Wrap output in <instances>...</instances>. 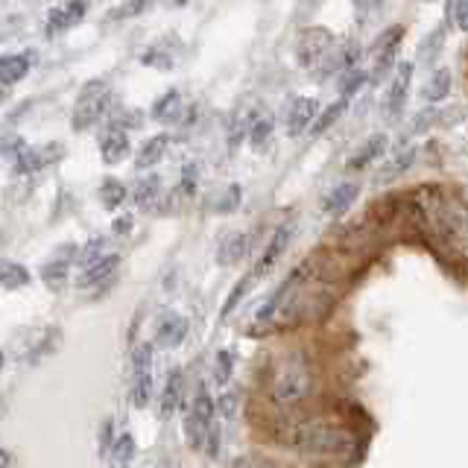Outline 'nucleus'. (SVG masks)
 I'll return each mask as SVG.
<instances>
[{
  "label": "nucleus",
  "instance_id": "1",
  "mask_svg": "<svg viewBox=\"0 0 468 468\" xmlns=\"http://www.w3.org/2000/svg\"><path fill=\"white\" fill-rule=\"evenodd\" d=\"M407 214L433 252L448 261H468V214L445 194V188H416L407 196Z\"/></svg>",
  "mask_w": 468,
  "mask_h": 468
},
{
  "label": "nucleus",
  "instance_id": "2",
  "mask_svg": "<svg viewBox=\"0 0 468 468\" xmlns=\"http://www.w3.org/2000/svg\"><path fill=\"white\" fill-rule=\"evenodd\" d=\"M290 445L311 460H343L351 454V433L334 422L307 419L299 422L290 433Z\"/></svg>",
  "mask_w": 468,
  "mask_h": 468
},
{
  "label": "nucleus",
  "instance_id": "3",
  "mask_svg": "<svg viewBox=\"0 0 468 468\" xmlns=\"http://www.w3.org/2000/svg\"><path fill=\"white\" fill-rule=\"evenodd\" d=\"M270 392H272V401L281 404V407H293V404H302L305 398H311L313 372L305 355H290L281 360L272 375Z\"/></svg>",
  "mask_w": 468,
  "mask_h": 468
},
{
  "label": "nucleus",
  "instance_id": "4",
  "mask_svg": "<svg viewBox=\"0 0 468 468\" xmlns=\"http://www.w3.org/2000/svg\"><path fill=\"white\" fill-rule=\"evenodd\" d=\"M214 410H217V404L211 398L208 387H199L185 413V439L190 448H205L208 433L214 428Z\"/></svg>",
  "mask_w": 468,
  "mask_h": 468
},
{
  "label": "nucleus",
  "instance_id": "5",
  "mask_svg": "<svg viewBox=\"0 0 468 468\" xmlns=\"http://www.w3.org/2000/svg\"><path fill=\"white\" fill-rule=\"evenodd\" d=\"M105 105H109V85H105L103 79L85 82V88L79 91V97H77V105H73V112H71L73 130L77 132L91 130V126L103 117Z\"/></svg>",
  "mask_w": 468,
  "mask_h": 468
},
{
  "label": "nucleus",
  "instance_id": "6",
  "mask_svg": "<svg viewBox=\"0 0 468 468\" xmlns=\"http://www.w3.org/2000/svg\"><path fill=\"white\" fill-rule=\"evenodd\" d=\"M132 407L144 410L153 398V346L141 343L132 351V387H130Z\"/></svg>",
  "mask_w": 468,
  "mask_h": 468
},
{
  "label": "nucleus",
  "instance_id": "7",
  "mask_svg": "<svg viewBox=\"0 0 468 468\" xmlns=\"http://www.w3.org/2000/svg\"><path fill=\"white\" fill-rule=\"evenodd\" d=\"M331 47H334L331 29L307 27V29H302L299 45H296V62H299V68H313L328 56V53H331Z\"/></svg>",
  "mask_w": 468,
  "mask_h": 468
},
{
  "label": "nucleus",
  "instance_id": "8",
  "mask_svg": "<svg viewBox=\"0 0 468 468\" xmlns=\"http://www.w3.org/2000/svg\"><path fill=\"white\" fill-rule=\"evenodd\" d=\"M59 158H65V146L59 141L38 144V146H21V153L15 155V173H38L50 164H56Z\"/></svg>",
  "mask_w": 468,
  "mask_h": 468
},
{
  "label": "nucleus",
  "instance_id": "9",
  "mask_svg": "<svg viewBox=\"0 0 468 468\" xmlns=\"http://www.w3.org/2000/svg\"><path fill=\"white\" fill-rule=\"evenodd\" d=\"M401 38H404V27H389L384 29L378 38H375V45H372V59H375V73H372V79H380L384 73L396 65V59H398V47H401Z\"/></svg>",
  "mask_w": 468,
  "mask_h": 468
},
{
  "label": "nucleus",
  "instance_id": "10",
  "mask_svg": "<svg viewBox=\"0 0 468 468\" xmlns=\"http://www.w3.org/2000/svg\"><path fill=\"white\" fill-rule=\"evenodd\" d=\"M410 82H413V65L410 62H401L396 73H392V82H389V91L384 100L389 121H398L404 114V105H407V97H410Z\"/></svg>",
  "mask_w": 468,
  "mask_h": 468
},
{
  "label": "nucleus",
  "instance_id": "11",
  "mask_svg": "<svg viewBox=\"0 0 468 468\" xmlns=\"http://www.w3.org/2000/svg\"><path fill=\"white\" fill-rule=\"evenodd\" d=\"M290 238H293V226L290 222H284V226H279L275 229V234L270 238V243L263 247V252H261V258H258V263H255V279H261V275H267L275 263L281 261V255H284V249H287V243H290Z\"/></svg>",
  "mask_w": 468,
  "mask_h": 468
},
{
  "label": "nucleus",
  "instance_id": "12",
  "mask_svg": "<svg viewBox=\"0 0 468 468\" xmlns=\"http://www.w3.org/2000/svg\"><path fill=\"white\" fill-rule=\"evenodd\" d=\"M130 150H132V144H130V135H126L123 126L112 123L109 130L100 135V155L109 167L121 164L123 158L130 155Z\"/></svg>",
  "mask_w": 468,
  "mask_h": 468
},
{
  "label": "nucleus",
  "instance_id": "13",
  "mask_svg": "<svg viewBox=\"0 0 468 468\" xmlns=\"http://www.w3.org/2000/svg\"><path fill=\"white\" fill-rule=\"evenodd\" d=\"M82 18H85V0H65V4H59L56 9H50L45 33L59 36V33H65V29L77 27Z\"/></svg>",
  "mask_w": 468,
  "mask_h": 468
},
{
  "label": "nucleus",
  "instance_id": "14",
  "mask_svg": "<svg viewBox=\"0 0 468 468\" xmlns=\"http://www.w3.org/2000/svg\"><path fill=\"white\" fill-rule=\"evenodd\" d=\"M316 117H319V100H313V97L293 100L290 114H287V132H290V138L305 135L307 130H313Z\"/></svg>",
  "mask_w": 468,
  "mask_h": 468
},
{
  "label": "nucleus",
  "instance_id": "15",
  "mask_svg": "<svg viewBox=\"0 0 468 468\" xmlns=\"http://www.w3.org/2000/svg\"><path fill=\"white\" fill-rule=\"evenodd\" d=\"M360 65V47L351 41V45L334 50L331 56H325L319 62V71H316V79H328V77H337V73H346L351 68Z\"/></svg>",
  "mask_w": 468,
  "mask_h": 468
},
{
  "label": "nucleus",
  "instance_id": "16",
  "mask_svg": "<svg viewBox=\"0 0 468 468\" xmlns=\"http://www.w3.org/2000/svg\"><path fill=\"white\" fill-rule=\"evenodd\" d=\"M33 62H36V53L33 50L13 53V56L0 59V82H4V88H13L18 79H24L27 73L33 71Z\"/></svg>",
  "mask_w": 468,
  "mask_h": 468
},
{
  "label": "nucleus",
  "instance_id": "17",
  "mask_svg": "<svg viewBox=\"0 0 468 468\" xmlns=\"http://www.w3.org/2000/svg\"><path fill=\"white\" fill-rule=\"evenodd\" d=\"M117 267H121V258H117V255H103V258H97V261L88 263V267L82 270L77 284L82 287V290H88V287H97V284H109L114 279Z\"/></svg>",
  "mask_w": 468,
  "mask_h": 468
},
{
  "label": "nucleus",
  "instance_id": "18",
  "mask_svg": "<svg viewBox=\"0 0 468 468\" xmlns=\"http://www.w3.org/2000/svg\"><path fill=\"white\" fill-rule=\"evenodd\" d=\"M185 396V378H182V369H173L164 380V389H162V398H158V416L170 419L173 413L179 410Z\"/></svg>",
  "mask_w": 468,
  "mask_h": 468
},
{
  "label": "nucleus",
  "instance_id": "19",
  "mask_svg": "<svg viewBox=\"0 0 468 468\" xmlns=\"http://www.w3.org/2000/svg\"><path fill=\"white\" fill-rule=\"evenodd\" d=\"M185 337H188V319H182L179 313H164L162 319H158L155 346H162V348H176Z\"/></svg>",
  "mask_w": 468,
  "mask_h": 468
},
{
  "label": "nucleus",
  "instance_id": "20",
  "mask_svg": "<svg viewBox=\"0 0 468 468\" xmlns=\"http://www.w3.org/2000/svg\"><path fill=\"white\" fill-rule=\"evenodd\" d=\"M384 153H387V135H372L369 141L360 146V150L348 158V164H346V170L351 173V170H364V167H369V164H375L378 158H384Z\"/></svg>",
  "mask_w": 468,
  "mask_h": 468
},
{
  "label": "nucleus",
  "instance_id": "21",
  "mask_svg": "<svg viewBox=\"0 0 468 468\" xmlns=\"http://www.w3.org/2000/svg\"><path fill=\"white\" fill-rule=\"evenodd\" d=\"M249 252V238L243 231H231L220 240L217 247V263L220 267H231V263L243 261V255Z\"/></svg>",
  "mask_w": 468,
  "mask_h": 468
},
{
  "label": "nucleus",
  "instance_id": "22",
  "mask_svg": "<svg viewBox=\"0 0 468 468\" xmlns=\"http://www.w3.org/2000/svg\"><path fill=\"white\" fill-rule=\"evenodd\" d=\"M360 194V185L357 182H343V185H337L331 194L325 196V214H331V217H343L346 211L355 205V199Z\"/></svg>",
  "mask_w": 468,
  "mask_h": 468
},
{
  "label": "nucleus",
  "instance_id": "23",
  "mask_svg": "<svg viewBox=\"0 0 468 468\" xmlns=\"http://www.w3.org/2000/svg\"><path fill=\"white\" fill-rule=\"evenodd\" d=\"M182 112H185V103H182V94L176 88H170L164 97H158L153 105V121L158 123H176L182 121Z\"/></svg>",
  "mask_w": 468,
  "mask_h": 468
},
{
  "label": "nucleus",
  "instance_id": "24",
  "mask_svg": "<svg viewBox=\"0 0 468 468\" xmlns=\"http://www.w3.org/2000/svg\"><path fill=\"white\" fill-rule=\"evenodd\" d=\"M167 146H170V135H164V132H162V135H153L150 141H144V146L138 150L135 167H138V170H150V167H155V164L164 158Z\"/></svg>",
  "mask_w": 468,
  "mask_h": 468
},
{
  "label": "nucleus",
  "instance_id": "25",
  "mask_svg": "<svg viewBox=\"0 0 468 468\" xmlns=\"http://www.w3.org/2000/svg\"><path fill=\"white\" fill-rule=\"evenodd\" d=\"M71 258H73V252L71 255H59V258H53L47 261L45 267H41V281H45L50 290H62V287L68 284V272H71Z\"/></svg>",
  "mask_w": 468,
  "mask_h": 468
},
{
  "label": "nucleus",
  "instance_id": "26",
  "mask_svg": "<svg viewBox=\"0 0 468 468\" xmlns=\"http://www.w3.org/2000/svg\"><path fill=\"white\" fill-rule=\"evenodd\" d=\"M451 94V71L448 68H439L433 73V77L428 79V85L422 88V97L428 103H439Z\"/></svg>",
  "mask_w": 468,
  "mask_h": 468
},
{
  "label": "nucleus",
  "instance_id": "27",
  "mask_svg": "<svg viewBox=\"0 0 468 468\" xmlns=\"http://www.w3.org/2000/svg\"><path fill=\"white\" fill-rule=\"evenodd\" d=\"M413 164H416V146H407V150H401V153L392 155V162L384 170H380L378 179H380V182H389V179L407 173Z\"/></svg>",
  "mask_w": 468,
  "mask_h": 468
},
{
  "label": "nucleus",
  "instance_id": "28",
  "mask_svg": "<svg viewBox=\"0 0 468 468\" xmlns=\"http://www.w3.org/2000/svg\"><path fill=\"white\" fill-rule=\"evenodd\" d=\"M442 47H445V27H436L433 33L419 45V62H422V68H430L433 62L439 59Z\"/></svg>",
  "mask_w": 468,
  "mask_h": 468
},
{
  "label": "nucleus",
  "instance_id": "29",
  "mask_svg": "<svg viewBox=\"0 0 468 468\" xmlns=\"http://www.w3.org/2000/svg\"><path fill=\"white\" fill-rule=\"evenodd\" d=\"M158 194H162V179H158V176H144L141 182L135 185L132 199H135L138 208H150L153 202L158 199Z\"/></svg>",
  "mask_w": 468,
  "mask_h": 468
},
{
  "label": "nucleus",
  "instance_id": "30",
  "mask_svg": "<svg viewBox=\"0 0 468 468\" xmlns=\"http://www.w3.org/2000/svg\"><path fill=\"white\" fill-rule=\"evenodd\" d=\"M123 199H126V188L123 182H117L114 176H105L103 179V185H100V202H103V208H121L123 205Z\"/></svg>",
  "mask_w": 468,
  "mask_h": 468
},
{
  "label": "nucleus",
  "instance_id": "31",
  "mask_svg": "<svg viewBox=\"0 0 468 468\" xmlns=\"http://www.w3.org/2000/svg\"><path fill=\"white\" fill-rule=\"evenodd\" d=\"M59 339H62L59 328H47V331L38 337V343H36L33 348H29V357H27V364H38L41 357L53 355V351H56V346H59Z\"/></svg>",
  "mask_w": 468,
  "mask_h": 468
},
{
  "label": "nucleus",
  "instance_id": "32",
  "mask_svg": "<svg viewBox=\"0 0 468 468\" xmlns=\"http://www.w3.org/2000/svg\"><path fill=\"white\" fill-rule=\"evenodd\" d=\"M346 105H348V100L346 97H339L337 103H331L328 105L325 112H319V117H316V123H313V135H325L328 130H331V126L339 121V117H343V112H346Z\"/></svg>",
  "mask_w": 468,
  "mask_h": 468
},
{
  "label": "nucleus",
  "instance_id": "33",
  "mask_svg": "<svg viewBox=\"0 0 468 468\" xmlns=\"http://www.w3.org/2000/svg\"><path fill=\"white\" fill-rule=\"evenodd\" d=\"M135 460V436L132 433H121L114 439V448H112V463L114 468H126Z\"/></svg>",
  "mask_w": 468,
  "mask_h": 468
},
{
  "label": "nucleus",
  "instance_id": "34",
  "mask_svg": "<svg viewBox=\"0 0 468 468\" xmlns=\"http://www.w3.org/2000/svg\"><path fill=\"white\" fill-rule=\"evenodd\" d=\"M0 281H4L6 290H18V287L29 284V270L21 267L15 261H4V270H0Z\"/></svg>",
  "mask_w": 468,
  "mask_h": 468
},
{
  "label": "nucleus",
  "instance_id": "35",
  "mask_svg": "<svg viewBox=\"0 0 468 468\" xmlns=\"http://www.w3.org/2000/svg\"><path fill=\"white\" fill-rule=\"evenodd\" d=\"M249 141H252V146L255 150H261L263 144L270 141V135H272V117H267V114H258L255 121L249 123Z\"/></svg>",
  "mask_w": 468,
  "mask_h": 468
},
{
  "label": "nucleus",
  "instance_id": "36",
  "mask_svg": "<svg viewBox=\"0 0 468 468\" xmlns=\"http://www.w3.org/2000/svg\"><path fill=\"white\" fill-rule=\"evenodd\" d=\"M366 71H360V68H351V71H346L343 77H339V97H355V94L364 88L366 85Z\"/></svg>",
  "mask_w": 468,
  "mask_h": 468
},
{
  "label": "nucleus",
  "instance_id": "37",
  "mask_svg": "<svg viewBox=\"0 0 468 468\" xmlns=\"http://www.w3.org/2000/svg\"><path fill=\"white\" fill-rule=\"evenodd\" d=\"M153 0H123L121 6H114L109 18L112 21H126V18H141V13H146L150 9Z\"/></svg>",
  "mask_w": 468,
  "mask_h": 468
},
{
  "label": "nucleus",
  "instance_id": "38",
  "mask_svg": "<svg viewBox=\"0 0 468 468\" xmlns=\"http://www.w3.org/2000/svg\"><path fill=\"white\" fill-rule=\"evenodd\" d=\"M252 279H255V272L243 275V279H240L238 284H234V290L229 293V299H226V305H222V311H220L222 319H226V316L234 311V307H238V305L243 302V296H247V293H249V287H252Z\"/></svg>",
  "mask_w": 468,
  "mask_h": 468
},
{
  "label": "nucleus",
  "instance_id": "39",
  "mask_svg": "<svg viewBox=\"0 0 468 468\" xmlns=\"http://www.w3.org/2000/svg\"><path fill=\"white\" fill-rule=\"evenodd\" d=\"M231 372H234V355L229 348H222L217 355V364H214V380L220 387H226L229 378H231Z\"/></svg>",
  "mask_w": 468,
  "mask_h": 468
},
{
  "label": "nucleus",
  "instance_id": "40",
  "mask_svg": "<svg viewBox=\"0 0 468 468\" xmlns=\"http://www.w3.org/2000/svg\"><path fill=\"white\" fill-rule=\"evenodd\" d=\"M240 205V188L238 185H229L226 190H222V196L217 199V214H231L234 208Z\"/></svg>",
  "mask_w": 468,
  "mask_h": 468
},
{
  "label": "nucleus",
  "instance_id": "41",
  "mask_svg": "<svg viewBox=\"0 0 468 468\" xmlns=\"http://www.w3.org/2000/svg\"><path fill=\"white\" fill-rule=\"evenodd\" d=\"M144 65L158 68V71H170V68H173V56L164 53V47H153V50L144 53Z\"/></svg>",
  "mask_w": 468,
  "mask_h": 468
},
{
  "label": "nucleus",
  "instance_id": "42",
  "mask_svg": "<svg viewBox=\"0 0 468 468\" xmlns=\"http://www.w3.org/2000/svg\"><path fill=\"white\" fill-rule=\"evenodd\" d=\"M196 182H199V170H196V164H185V167H182V194L194 196V194H196Z\"/></svg>",
  "mask_w": 468,
  "mask_h": 468
},
{
  "label": "nucleus",
  "instance_id": "43",
  "mask_svg": "<svg viewBox=\"0 0 468 468\" xmlns=\"http://www.w3.org/2000/svg\"><path fill=\"white\" fill-rule=\"evenodd\" d=\"M114 448V433H112V419L103 422V430H100V454L109 456Z\"/></svg>",
  "mask_w": 468,
  "mask_h": 468
},
{
  "label": "nucleus",
  "instance_id": "44",
  "mask_svg": "<svg viewBox=\"0 0 468 468\" xmlns=\"http://www.w3.org/2000/svg\"><path fill=\"white\" fill-rule=\"evenodd\" d=\"M103 240H91L88 247H85V252L79 255V261H82V267H88V263H94L97 258H103Z\"/></svg>",
  "mask_w": 468,
  "mask_h": 468
},
{
  "label": "nucleus",
  "instance_id": "45",
  "mask_svg": "<svg viewBox=\"0 0 468 468\" xmlns=\"http://www.w3.org/2000/svg\"><path fill=\"white\" fill-rule=\"evenodd\" d=\"M205 451L211 460H217L220 456V424H214V428H211V433H208V439H205Z\"/></svg>",
  "mask_w": 468,
  "mask_h": 468
},
{
  "label": "nucleus",
  "instance_id": "46",
  "mask_svg": "<svg viewBox=\"0 0 468 468\" xmlns=\"http://www.w3.org/2000/svg\"><path fill=\"white\" fill-rule=\"evenodd\" d=\"M220 413L226 419H234V413H238V396H234V392H226V396L220 398Z\"/></svg>",
  "mask_w": 468,
  "mask_h": 468
},
{
  "label": "nucleus",
  "instance_id": "47",
  "mask_svg": "<svg viewBox=\"0 0 468 468\" xmlns=\"http://www.w3.org/2000/svg\"><path fill=\"white\" fill-rule=\"evenodd\" d=\"M231 468H272L267 460H261V456H240V460H234Z\"/></svg>",
  "mask_w": 468,
  "mask_h": 468
},
{
  "label": "nucleus",
  "instance_id": "48",
  "mask_svg": "<svg viewBox=\"0 0 468 468\" xmlns=\"http://www.w3.org/2000/svg\"><path fill=\"white\" fill-rule=\"evenodd\" d=\"M456 27L463 29V33H468V0H460V6H456Z\"/></svg>",
  "mask_w": 468,
  "mask_h": 468
},
{
  "label": "nucleus",
  "instance_id": "49",
  "mask_svg": "<svg viewBox=\"0 0 468 468\" xmlns=\"http://www.w3.org/2000/svg\"><path fill=\"white\" fill-rule=\"evenodd\" d=\"M112 231H114V234H130V231H132V217H130V214L117 217V220L112 222Z\"/></svg>",
  "mask_w": 468,
  "mask_h": 468
},
{
  "label": "nucleus",
  "instance_id": "50",
  "mask_svg": "<svg viewBox=\"0 0 468 468\" xmlns=\"http://www.w3.org/2000/svg\"><path fill=\"white\" fill-rule=\"evenodd\" d=\"M351 4H355L357 13H369V9L378 4V0H351Z\"/></svg>",
  "mask_w": 468,
  "mask_h": 468
},
{
  "label": "nucleus",
  "instance_id": "51",
  "mask_svg": "<svg viewBox=\"0 0 468 468\" xmlns=\"http://www.w3.org/2000/svg\"><path fill=\"white\" fill-rule=\"evenodd\" d=\"M465 82H468V50H465Z\"/></svg>",
  "mask_w": 468,
  "mask_h": 468
},
{
  "label": "nucleus",
  "instance_id": "52",
  "mask_svg": "<svg viewBox=\"0 0 468 468\" xmlns=\"http://www.w3.org/2000/svg\"><path fill=\"white\" fill-rule=\"evenodd\" d=\"M173 4H176V6H185V4H190V0H173Z\"/></svg>",
  "mask_w": 468,
  "mask_h": 468
}]
</instances>
